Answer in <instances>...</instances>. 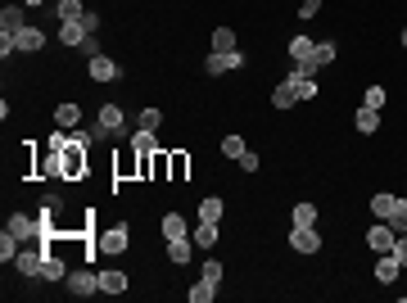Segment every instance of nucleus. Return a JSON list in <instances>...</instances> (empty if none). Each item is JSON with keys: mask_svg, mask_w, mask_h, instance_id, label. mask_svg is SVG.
Instances as JSON below:
<instances>
[{"mask_svg": "<svg viewBox=\"0 0 407 303\" xmlns=\"http://www.w3.org/2000/svg\"><path fill=\"white\" fill-rule=\"evenodd\" d=\"M131 244V231H127V222H113V226H104L100 231V240H95V249L100 253H109V258H118L122 249Z\"/></svg>", "mask_w": 407, "mask_h": 303, "instance_id": "f257e3e1", "label": "nucleus"}, {"mask_svg": "<svg viewBox=\"0 0 407 303\" xmlns=\"http://www.w3.org/2000/svg\"><path fill=\"white\" fill-rule=\"evenodd\" d=\"M68 295L73 299H91V295H100V272H91V267H77V272H68Z\"/></svg>", "mask_w": 407, "mask_h": 303, "instance_id": "f03ea898", "label": "nucleus"}, {"mask_svg": "<svg viewBox=\"0 0 407 303\" xmlns=\"http://www.w3.org/2000/svg\"><path fill=\"white\" fill-rule=\"evenodd\" d=\"M236 68H245V54L240 50H208V59H204L208 77H222V73H236Z\"/></svg>", "mask_w": 407, "mask_h": 303, "instance_id": "7ed1b4c3", "label": "nucleus"}, {"mask_svg": "<svg viewBox=\"0 0 407 303\" xmlns=\"http://www.w3.org/2000/svg\"><path fill=\"white\" fill-rule=\"evenodd\" d=\"M394 240H399V231H394L390 222H380V217L366 226V249H371V253H390V249H394Z\"/></svg>", "mask_w": 407, "mask_h": 303, "instance_id": "20e7f679", "label": "nucleus"}, {"mask_svg": "<svg viewBox=\"0 0 407 303\" xmlns=\"http://www.w3.org/2000/svg\"><path fill=\"white\" fill-rule=\"evenodd\" d=\"M290 249H294V253H322V235H317V226H294V231H290Z\"/></svg>", "mask_w": 407, "mask_h": 303, "instance_id": "39448f33", "label": "nucleus"}, {"mask_svg": "<svg viewBox=\"0 0 407 303\" xmlns=\"http://www.w3.org/2000/svg\"><path fill=\"white\" fill-rule=\"evenodd\" d=\"M14 272H18V276H27V281H36V276H45V249L41 253H18V258H14Z\"/></svg>", "mask_w": 407, "mask_h": 303, "instance_id": "423d86ee", "label": "nucleus"}, {"mask_svg": "<svg viewBox=\"0 0 407 303\" xmlns=\"http://www.w3.org/2000/svg\"><path fill=\"white\" fill-rule=\"evenodd\" d=\"M86 145H73V149H64V182H77V177H86Z\"/></svg>", "mask_w": 407, "mask_h": 303, "instance_id": "0eeeda50", "label": "nucleus"}, {"mask_svg": "<svg viewBox=\"0 0 407 303\" xmlns=\"http://www.w3.org/2000/svg\"><path fill=\"white\" fill-rule=\"evenodd\" d=\"M14 41H18V54H36L45 45V27H36V23H27L23 32H14Z\"/></svg>", "mask_w": 407, "mask_h": 303, "instance_id": "6e6552de", "label": "nucleus"}, {"mask_svg": "<svg viewBox=\"0 0 407 303\" xmlns=\"http://www.w3.org/2000/svg\"><path fill=\"white\" fill-rule=\"evenodd\" d=\"M376 281H380V286H394V281H399V272H403V263L394 258V253H376Z\"/></svg>", "mask_w": 407, "mask_h": 303, "instance_id": "1a4fd4ad", "label": "nucleus"}, {"mask_svg": "<svg viewBox=\"0 0 407 303\" xmlns=\"http://www.w3.org/2000/svg\"><path fill=\"white\" fill-rule=\"evenodd\" d=\"M100 295H127V272H122V267H104L100 272Z\"/></svg>", "mask_w": 407, "mask_h": 303, "instance_id": "9d476101", "label": "nucleus"}, {"mask_svg": "<svg viewBox=\"0 0 407 303\" xmlns=\"http://www.w3.org/2000/svg\"><path fill=\"white\" fill-rule=\"evenodd\" d=\"M55 127H64V131H77V127H82V104L64 100L59 109H55Z\"/></svg>", "mask_w": 407, "mask_h": 303, "instance_id": "9b49d317", "label": "nucleus"}, {"mask_svg": "<svg viewBox=\"0 0 407 303\" xmlns=\"http://www.w3.org/2000/svg\"><path fill=\"white\" fill-rule=\"evenodd\" d=\"M23 9L27 5H5V9H0V32H23V27H27Z\"/></svg>", "mask_w": 407, "mask_h": 303, "instance_id": "f8f14e48", "label": "nucleus"}, {"mask_svg": "<svg viewBox=\"0 0 407 303\" xmlns=\"http://www.w3.org/2000/svg\"><path fill=\"white\" fill-rule=\"evenodd\" d=\"M5 226H9V231H14L23 244H27V240H36V231H41V222H32V217H23V213H9V222H5Z\"/></svg>", "mask_w": 407, "mask_h": 303, "instance_id": "ddd939ff", "label": "nucleus"}, {"mask_svg": "<svg viewBox=\"0 0 407 303\" xmlns=\"http://www.w3.org/2000/svg\"><path fill=\"white\" fill-rule=\"evenodd\" d=\"M195 249H199V244L190 240V235H181V240H168V258L177 263V267H186V263L195 258Z\"/></svg>", "mask_w": 407, "mask_h": 303, "instance_id": "4468645a", "label": "nucleus"}, {"mask_svg": "<svg viewBox=\"0 0 407 303\" xmlns=\"http://www.w3.org/2000/svg\"><path fill=\"white\" fill-rule=\"evenodd\" d=\"M91 77H95V82H118L122 68L109 59V54H95V59H91Z\"/></svg>", "mask_w": 407, "mask_h": 303, "instance_id": "2eb2a0df", "label": "nucleus"}, {"mask_svg": "<svg viewBox=\"0 0 407 303\" xmlns=\"http://www.w3.org/2000/svg\"><path fill=\"white\" fill-rule=\"evenodd\" d=\"M353 127L362 131V136H376V131H380V109H366L362 104V109L353 113Z\"/></svg>", "mask_w": 407, "mask_h": 303, "instance_id": "dca6fc26", "label": "nucleus"}, {"mask_svg": "<svg viewBox=\"0 0 407 303\" xmlns=\"http://www.w3.org/2000/svg\"><path fill=\"white\" fill-rule=\"evenodd\" d=\"M271 109H299V91L290 82H276L271 87Z\"/></svg>", "mask_w": 407, "mask_h": 303, "instance_id": "f3484780", "label": "nucleus"}, {"mask_svg": "<svg viewBox=\"0 0 407 303\" xmlns=\"http://www.w3.org/2000/svg\"><path fill=\"white\" fill-rule=\"evenodd\" d=\"M41 177H59V182H64V149H50V145H45V154H41Z\"/></svg>", "mask_w": 407, "mask_h": 303, "instance_id": "a211bd4d", "label": "nucleus"}, {"mask_svg": "<svg viewBox=\"0 0 407 303\" xmlns=\"http://www.w3.org/2000/svg\"><path fill=\"white\" fill-rule=\"evenodd\" d=\"M190 240L199 244V249H213V244H217V222H195V231H190Z\"/></svg>", "mask_w": 407, "mask_h": 303, "instance_id": "6ab92c4d", "label": "nucleus"}, {"mask_svg": "<svg viewBox=\"0 0 407 303\" xmlns=\"http://www.w3.org/2000/svg\"><path fill=\"white\" fill-rule=\"evenodd\" d=\"M181 235H190V222L181 213H168L163 217V240H181Z\"/></svg>", "mask_w": 407, "mask_h": 303, "instance_id": "aec40b11", "label": "nucleus"}, {"mask_svg": "<svg viewBox=\"0 0 407 303\" xmlns=\"http://www.w3.org/2000/svg\"><path fill=\"white\" fill-rule=\"evenodd\" d=\"M55 14H59V23H82L86 5H82V0H59V5H55Z\"/></svg>", "mask_w": 407, "mask_h": 303, "instance_id": "412c9836", "label": "nucleus"}, {"mask_svg": "<svg viewBox=\"0 0 407 303\" xmlns=\"http://www.w3.org/2000/svg\"><path fill=\"white\" fill-rule=\"evenodd\" d=\"M186 299H190V303H213V299H217V286H213V281H204V276H199L195 286L186 290Z\"/></svg>", "mask_w": 407, "mask_h": 303, "instance_id": "4be33fe9", "label": "nucleus"}, {"mask_svg": "<svg viewBox=\"0 0 407 303\" xmlns=\"http://www.w3.org/2000/svg\"><path fill=\"white\" fill-rule=\"evenodd\" d=\"M335 54H339V45H335V41H317V50L308 54V59H313L317 68H331V64H335Z\"/></svg>", "mask_w": 407, "mask_h": 303, "instance_id": "5701e85b", "label": "nucleus"}, {"mask_svg": "<svg viewBox=\"0 0 407 303\" xmlns=\"http://www.w3.org/2000/svg\"><path fill=\"white\" fill-rule=\"evenodd\" d=\"M45 281H68V263L55 249H45Z\"/></svg>", "mask_w": 407, "mask_h": 303, "instance_id": "b1692460", "label": "nucleus"}, {"mask_svg": "<svg viewBox=\"0 0 407 303\" xmlns=\"http://www.w3.org/2000/svg\"><path fill=\"white\" fill-rule=\"evenodd\" d=\"M55 36H59L64 45H73V50H77V45L86 41V27H82V23H59V32H55Z\"/></svg>", "mask_w": 407, "mask_h": 303, "instance_id": "393cba45", "label": "nucleus"}, {"mask_svg": "<svg viewBox=\"0 0 407 303\" xmlns=\"http://www.w3.org/2000/svg\"><path fill=\"white\" fill-rule=\"evenodd\" d=\"M222 213H227V204H222L217 195H208V200L199 204V217H204V222H222Z\"/></svg>", "mask_w": 407, "mask_h": 303, "instance_id": "a878e982", "label": "nucleus"}, {"mask_svg": "<svg viewBox=\"0 0 407 303\" xmlns=\"http://www.w3.org/2000/svg\"><path fill=\"white\" fill-rule=\"evenodd\" d=\"M313 50H317L313 36H290V59H308Z\"/></svg>", "mask_w": 407, "mask_h": 303, "instance_id": "bb28decb", "label": "nucleus"}, {"mask_svg": "<svg viewBox=\"0 0 407 303\" xmlns=\"http://www.w3.org/2000/svg\"><path fill=\"white\" fill-rule=\"evenodd\" d=\"M394 200H399V195H371V217H380V222H385V217H390L394 213Z\"/></svg>", "mask_w": 407, "mask_h": 303, "instance_id": "cd10ccee", "label": "nucleus"}, {"mask_svg": "<svg viewBox=\"0 0 407 303\" xmlns=\"http://www.w3.org/2000/svg\"><path fill=\"white\" fill-rule=\"evenodd\" d=\"M213 50H240V36L231 32V27H217V32H213Z\"/></svg>", "mask_w": 407, "mask_h": 303, "instance_id": "c85d7f7f", "label": "nucleus"}, {"mask_svg": "<svg viewBox=\"0 0 407 303\" xmlns=\"http://www.w3.org/2000/svg\"><path fill=\"white\" fill-rule=\"evenodd\" d=\"M199 276L204 281H213V286H222V281H227V267H222L217 258H204V267H199Z\"/></svg>", "mask_w": 407, "mask_h": 303, "instance_id": "c756f323", "label": "nucleus"}, {"mask_svg": "<svg viewBox=\"0 0 407 303\" xmlns=\"http://www.w3.org/2000/svg\"><path fill=\"white\" fill-rule=\"evenodd\" d=\"M285 82L299 91V100H313L317 96V77H290V73H285Z\"/></svg>", "mask_w": 407, "mask_h": 303, "instance_id": "7c9ffc66", "label": "nucleus"}, {"mask_svg": "<svg viewBox=\"0 0 407 303\" xmlns=\"http://www.w3.org/2000/svg\"><path fill=\"white\" fill-rule=\"evenodd\" d=\"M294 226H317V204H294Z\"/></svg>", "mask_w": 407, "mask_h": 303, "instance_id": "2f4dec72", "label": "nucleus"}, {"mask_svg": "<svg viewBox=\"0 0 407 303\" xmlns=\"http://www.w3.org/2000/svg\"><path fill=\"white\" fill-rule=\"evenodd\" d=\"M245 149H249V145H245V136H222V154H227L231 163H236V158L245 154Z\"/></svg>", "mask_w": 407, "mask_h": 303, "instance_id": "473e14b6", "label": "nucleus"}, {"mask_svg": "<svg viewBox=\"0 0 407 303\" xmlns=\"http://www.w3.org/2000/svg\"><path fill=\"white\" fill-rule=\"evenodd\" d=\"M141 131H159L163 127V109H141V122H136Z\"/></svg>", "mask_w": 407, "mask_h": 303, "instance_id": "72a5a7b5", "label": "nucleus"}, {"mask_svg": "<svg viewBox=\"0 0 407 303\" xmlns=\"http://www.w3.org/2000/svg\"><path fill=\"white\" fill-rule=\"evenodd\" d=\"M385 222H390L394 231H407V200H394V213L385 217Z\"/></svg>", "mask_w": 407, "mask_h": 303, "instance_id": "f704fd0d", "label": "nucleus"}, {"mask_svg": "<svg viewBox=\"0 0 407 303\" xmlns=\"http://www.w3.org/2000/svg\"><path fill=\"white\" fill-rule=\"evenodd\" d=\"M131 149H136V154H154V131H141V127H136Z\"/></svg>", "mask_w": 407, "mask_h": 303, "instance_id": "c9c22d12", "label": "nucleus"}, {"mask_svg": "<svg viewBox=\"0 0 407 303\" xmlns=\"http://www.w3.org/2000/svg\"><path fill=\"white\" fill-rule=\"evenodd\" d=\"M385 100H390V91H385V87H366V96H362L366 109H385Z\"/></svg>", "mask_w": 407, "mask_h": 303, "instance_id": "e433bc0d", "label": "nucleus"}, {"mask_svg": "<svg viewBox=\"0 0 407 303\" xmlns=\"http://www.w3.org/2000/svg\"><path fill=\"white\" fill-rule=\"evenodd\" d=\"M186 168H190V158H186V154H172V158H168V172H172V182H181V177H186Z\"/></svg>", "mask_w": 407, "mask_h": 303, "instance_id": "4c0bfd02", "label": "nucleus"}, {"mask_svg": "<svg viewBox=\"0 0 407 303\" xmlns=\"http://www.w3.org/2000/svg\"><path fill=\"white\" fill-rule=\"evenodd\" d=\"M236 163H240V172H258V168H263V158H258L254 149H245V154H240Z\"/></svg>", "mask_w": 407, "mask_h": 303, "instance_id": "58836bf2", "label": "nucleus"}, {"mask_svg": "<svg viewBox=\"0 0 407 303\" xmlns=\"http://www.w3.org/2000/svg\"><path fill=\"white\" fill-rule=\"evenodd\" d=\"M77 50H82L86 59H95V54H104V50H100V36H95V32H86V41L77 45Z\"/></svg>", "mask_w": 407, "mask_h": 303, "instance_id": "ea45409f", "label": "nucleus"}, {"mask_svg": "<svg viewBox=\"0 0 407 303\" xmlns=\"http://www.w3.org/2000/svg\"><path fill=\"white\" fill-rule=\"evenodd\" d=\"M390 253H394V258H399L403 267H407V231H399V240H394V249H390Z\"/></svg>", "mask_w": 407, "mask_h": 303, "instance_id": "a19ab883", "label": "nucleus"}, {"mask_svg": "<svg viewBox=\"0 0 407 303\" xmlns=\"http://www.w3.org/2000/svg\"><path fill=\"white\" fill-rule=\"evenodd\" d=\"M59 208H64V200H59V195H45V200H41V213L59 217Z\"/></svg>", "mask_w": 407, "mask_h": 303, "instance_id": "79ce46f5", "label": "nucleus"}, {"mask_svg": "<svg viewBox=\"0 0 407 303\" xmlns=\"http://www.w3.org/2000/svg\"><path fill=\"white\" fill-rule=\"evenodd\" d=\"M322 14V0H304V5H299V18H317Z\"/></svg>", "mask_w": 407, "mask_h": 303, "instance_id": "37998d69", "label": "nucleus"}, {"mask_svg": "<svg viewBox=\"0 0 407 303\" xmlns=\"http://www.w3.org/2000/svg\"><path fill=\"white\" fill-rule=\"evenodd\" d=\"M82 27H86V32H100V14H95V9H86V14H82Z\"/></svg>", "mask_w": 407, "mask_h": 303, "instance_id": "c03bdc74", "label": "nucleus"}, {"mask_svg": "<svg viewBox=\"0 0 407 303\" xmlns=\"http://www.w3.org/2000/svg\"><path fill=\"white\" fill-rule=\"evenodd\" d=\"M399 41H403V50H407V27H403V36H399Z\"/></svg>", "mask_w": 407, "mask_h": 303, "instance_id": "a18cd8bd", "label": "nucleus"}, {"mask_svg": "<svg viewBox=\"0 0 407 303\" xmlns=\"http://www.w3.org/2000/svg\"><path fill=\"white\" fill-rule=\"evenodd\" d=\"M50 5H59V0H50Z\"/></svg>", "mask_w": 407, "mask_h": 303, "instance_id": "49530a36", "label": "nucleus"}]
</instances>
